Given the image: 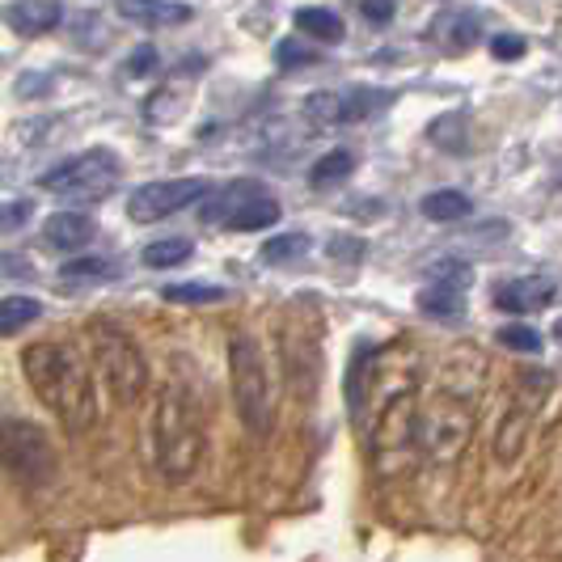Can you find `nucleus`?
I'll return each mask as SVG.
<instances>
[{
    "instance_id": "1",
    "label": "nucleus",
    "mask_w": 562,
    "mask_h": 562,
    "mask_svg": "<svg viewBox=\"0 0 562 562\" xmlns=\"http://www.w3.org/2000/svg\"><path fill=\"white\" fill-rule=\"evenodd\" d=\"M22 372L38 402L68 431H89L98 423V394L85 360L68 342H30L22 351Z\"/></svg>"
},
{
    "instance_id": "2",
    "label": "nucleus",
    "mask_w": 562,
    "mask_h": 562,
    "mask_svg": "<svg viewBox=\"0 0 562 562\" xmlns=\"http://www.w3.org/2000/svg\"><path fill=\"white\" fill-rule=\"evenodd\" d=\"M203 411L191 390L166 385L157 394V406L148 415V457H153V474L169 486L191 482L203 461Z\"/></svg>"
},
{
    "instance_id": "3",
    "label": "nucleus",
    "mask_w": 562,
    "mask_h": 562,
    "mask_svg": "<svg viewBox=\"0 0 562 562\" xmlns=\"http://www.w3.org/2000/svg\"><path fill=\"white\" fill-rule=\"evenodd\" d=\"M228 372H233V402L237 415L246 423L250 436H267L276 419V402H271V364L262 342L246 330L228 338Z\"/></svg>"
},
{
    "instance_id": "4",
    "label": "nucleus",
    "mask_w": 562,
    "mask_h": 562,
    "mask_svg": "<svg viewBox=\"0 0 562 562\" xmlns=\"http://www.w3.org/2000/svg\"><path fill=\"white\" fill-rule=\"evenodd\" d=\"M89 342H93V364L102 372L114 402H123V406L140 402V394L148 390V360H144L140 342L111 322H93Z\"/></svg>"
},
{
    "instance_id": "5",
    "label": "nucleus",
    "mask_w": 562,
    "mask_h": 562,
    "mask_svg": "<svg viewBox=\"0 0 562 562\" xmlns=\"http://www.w3.org/2000/svg\"><path fill=\"white\" fill-rule=\"evenodd\" d=\"M415 419H419V402H415V376L390 390L376 402V423H372V461L381 474L406 470L411 449H415Z\"/></svg>"
},
{
    "instance_id": "6",
    "label": "nucleus",
    "mask_w": 562,
    "mask_h": 562,
    "mask_svg": "<svg viewBox=\"0 0 562 562\" xmlns=\"http://www.w3.org/2000/svg\"><path fill=\"white\" fill-rule=\"evenodd\" d=\"M0 461L26 491H43L59 474V457L47 431L26 419H0Z\"/></svg>"
},
{
    "instance_id": "7",
    "label": "nucleus",
    "mask_w": 562,
    "mask_h": 562,
    "mask_svg": "<svg viewBox=\"0 0 562 562\" xmlns=\"http://www.w3.org/2000/svg\"><path fill=\"white\" fill-rule=\"evenodd\" d=\"M119 157L111 148H89V153H77L68 161H59L56 169H47L38 178L43 191L64 199H81V203H93V199H106L119 187Z\"/></svg>"
},
{
    "instance_id": "8",
    "label": "nucleus",
    "mask_w": 562,
    "mask_h": 562,
    "mask_svg": "<svg viewBox=\"0 0 562 562\" xmlns=\"http://www.w3.org/2000/svg\"><path fill=\"white\" fill-rule=\"evenodd\" d=\"M546 394H550V372H541V368L520 372L504 419L495 427V461L499 465H516L520 461V452H525L529 436H533V419L537 411H541V402H546Z\"/></svg>"
},
{
    "instance_id": "9",
    "label": "nucleus",
    "mask_w": 562,
    "mask_h": 562,
    "mask_svg": "<svg viewBox=\"0 0 562 562\" xmlns=\"http://www.w3.org/2000/svg\"><path fill=\"white\" fill-rule=\"evenodd\" d=\"M203 216L225 225L228 233H258V228H271L280 225V203L267 187L258 182H233L221 191V199H207L203 195Z\"/></svg>"
},
{
    "instance_id": "10",
    "label": "nucleus",
    "mask_w": 562,
    "mask_h": 562,
    "mask_svg": "<svg viewBox=\"0 0 562 562\" xmlns=\"http://www.w3.org/2000/svg\"><path fill=\"white\" fill-rule=\"evenodd\" d=\"M203 195H212V182L207 178H161V182H144L127 199V216L136 225H157L169 221L187 207L203 203Z\"/></svg>"
},
{
    "instance_id": "11",
    "label": "nucleus",
    "mask_w": 562,
    "mask_h": 562,
    "mask_svg": "<svg viewBox=\"0 0 562 562\" xmlns=\"http://www.w3.org/2000/svg\"><path fill=\"white\" fill-rule=\"evenodd\" d=\"M394 102L390 89H372V85H360V89H317L305 102V119L313 127H342V123H364L372 114H381Z\"/></svg>"
},
{
    "instance_id": "12",
    "label": "nucleus",
    "mask_w": 562,
    "mask_h": 562,
    "mask_svg": "<svg viewBox=\"0 0 562 562\" xmlns=\"http://www.w3.org/2000/svg\"><path fill=\"white\" fill-rule=\"evenodd\" d=\"M283 356H288V381L301 397H313L322 381V338H317V317L305 330L296 322V330H283Z\"/></svg>"
},
{
    "instance_id": "13",
    "label": "nucleus",
    "mask_w": 562,
    "mask_h": 562,
    "mask_svg": "<svg viewBox=\"0 0 562 562\" xmlns=\"http://www.w3.org/2000/svg\"><path fill=\"white\" fill-rule=\"evenodd\" d=\"M554 301V280L550 276H520L495 288V310L504 313H533Z\"/></svg>"
},
{
    "instance_id": "14",
    "label": "nucleus",
    "mask_w": 562,
    "mask_h": 562,
    "mask_svg": "<svg viewBox=\"0 0 562 562\" xmlns=\"http://www.w3.org/2000/svg\"><path fill=\"white\" fill-rule=\"evenodd\" d=\"M119 13L136 26H187L195 18L191 4H178V0H119Z\"/></svg>"
},
{
    "instance_id": "15",
    "label": "nucleus",
    "mask_w": 562,
    "mask_h": 562,
    "mask_svg": "<svg viewBox=\"0 0 562 562\" xmlns=\"http://www.w3.org/2000/svg\"><path fill=\"white\" fill-rule=\"evenodd\" d=\"M59 18H64V4L59 0H13L4 9V22L18 30V34H26V38L56 30Z\"/></svg>"
},
{
    "instance_id": "16",
    "label": "nucleus",
    "mask_w": 562,
    "mask_h": 562,
    "mask_svg": "<svg viewBox=\"0 0 562 562\" xmlns=\"http://www.w3.org/2000/svg\"><path fill=\"white\" fill-rule=\"evenodd\" d=\"M431 38H436L445 52H470V47H479V38H482L479 13H465V9L440 13V18L431 22Z\"/></svg>"
},
{
    "instance_id": "17",
    "label": "nucleus",
    "mask_w": 562,
    "mask_h": 562,
    "mask_svg": "<svg viewBox=\"0 0 562 562\" xmlns=\"http://www.w3.org/2000/svg\"><path fill=\"white\" fill-rule=\"evenodd\" d=\"M93 233H98L93 216H85V212H56L43 225V241L52 250H85L93 241Z\"/></svg>"
},
{
    "instance_id": "18",
    "label": "nucleus",
    "mask_w": 562,
    "mask_h": 562,
    "mask_svg": "<svg viewBox=\"0 0 562 562\" xmlns=\"http://www.w3.org/2000/svg\"><path fill=\"white\" fill-rule=\"evenodd\" d=\"M419 310L431 313V317H461V313H465V288L431 280L419 292Z\"/></svg>"
},
{
    "instance_id": "19",
    "label": "nucleus",
    "mask_w": 562,
    "mask_h": 562,
    "mask_svg": "<svg viewBox=\"0 0 562 562\" xmlns=\"http://www.w3.org/2000/svg\"><path fill=\"white\" fill-rule=\"evenodd\" d=\"M296 30L317 38V43H330V47L342 43V34H347L342 18L330 13V9H296Z\"/></svg>"
},
{
    "instance_id": "20",
    "label": "nucleus",
    "mask_w": 562,
    "mask_h": 562,
    "mask_svg": "<svg viewBox=\"0 0 562 562\" xmlns=\"http://www.w3.org/2000/svg\"><path fill=\"white\" fill-rule=\"evenodd\" d=\"M423 216L427 221H440V225H449V221H461V216H470V195L465 191H457V187H445V191H431V195L419 203Z\"/></svg>"
},
{
    "instance_id": "21",
    "label": "nucleus",
    "mask_w": 562,
    "mask_h": 562,
    "mask_svg": "<svg viewBox=\"0 0 562 562\" xmlns=\"http://www.w3.org/2000/svg\"><path fill=\"white\" fill-rule=\"evenodd\" d=\"M38 317H43V305L34 296H4L0 301V338L26 330L30 322H38Z\"/></svg>"
},
{
    "instance_id": "22",
    "label": "nucleus",
    "mask_w": 562,
    "mask_h": 562,
    "mask_svg": "<svg viewBox=\"0 0 562 562\" xmlns=\"http://www.w3.org/2000/svg\"><path fill=\"white\" fill-rule=\"evenodd\" d=\"M195 250V241H187V237H161V241H148L144 246V267H153V271H161V267H178V262H187Z\"/></svg>"
},
{
    "instance_id": "23",
    "label": "nucleus",
    "mask_w": 562,
    "mask_h": 562,
    "mask_svg": "<svg viewBox=\"0 0 562 562\" xmlns=\"http://www.w3.org/2000/svg\"><path fill=\"white\" fill-rule=\"evenodd\" d=\"M470 132V119L465 114H440L431 127H427V140L436 144V148H445V153H461L465 148V136Z\"/></svg>"
},
{
    "instance_id": "24",
    "label": "nucleus",
    "mask_w": 562,
    "mask_h": 562,
    "mask_svg": "<svg viewBox=\"0 0 562 562\" xmlns=\"http://www.w3.org/2000/svg\"><path fill=\"white\" fill-rule=\"evenodd\" d=\"M351 169H356V153H351V148H335V153H326V157L310 169V182L313 187H335L342 178H351Z\"/></svg>"
},
{
    "instance_id": "25",
    "label": "nucleus",
    "mask_w": 562,
    "mask_h": 562,
    "mask_svg": "<svg viewBox=\"0 0 562 562\" xmlns=\"http://www.w3.org/2000/svg\"><path fill=\"white\" fill-rule=\"evenodd\" d=\"M166 301H173V305H221V301H228V292L216 283H169Z\"/></svg>"
},
{
    "instance_id": "26",
    "label": "nucleus",
    "mask_w": 562,
    "mask_h": 562,
    "mask_svg": "<svg viewBox=\"0 0 562 562\" xmlns=\"http://www.w3.org/2000/svg\"><path fill=\"white\" fill-rule=\"evenodd\" d=\"M310 250V233H283V237H271V241H262V258L267 262H296L301 254Z\"/></svg>"
},
{
    "instance_id": "27",
    "label": "nucleus",
    "mask_w": 562,
    "mask_h": 562,
    "mask_svg": "<svg viewBox=\"0 0 562 562\" xmlns=\"http://www.w3.org/2000/svg\"><path fill=\"white\" fill-rule=\"evenodd\" d=\"M68 283H81V280H111L114 267L106 258H77V262H68L64 271H59Z\"/></svg>"
},
{
    "instance_id": "28",
    "label": "nucleus",
    "mask_w": 562,
    "mask_h": 562,
    "mask_svg": "<svg viewBox=\"0 0 562 562\" xmlns=\"http://www.w3.org/2000/svg\"><path fill=\"white\" fill-rule=\"evenodd\" d=\"M317 59L322 56H317L313 47H305L301 38H283L280 47H276V64H280V68H313Z\"/></svg>"
},
{
    "instance_id": "29",
    "label": "nucleus",
    "mask_w": 562,
    "mask_h": 562,
    "mask_svg": "<svg viewBox=\"0 0 562 562\" xmlns=\"http://www.w3.org/2000/svg\"><path fill=\"white\" fill-rule=\"evenodd\" d=\"M499 342L512 347V351H529V356L541 351V335H537L533 326H504V330H499Z\"/></svg>"
},
{
    "instance_id": "30",
    "label": "nucleus",
    "mask_w": 562,
    "mask_h": 562,
    "mask_svg": "<svg viewBox=\"0 0 562 562\" xmlns=\"http://www.w3.org/2000/svg\"><path fill=\"white\" fill-rule=\"evenodd\" d=\"M30 199H9V203H0V233H18V228L30 221Z\"/></svg>"
},
{
    "instance_id": "31",
    "label": "nucleus",
    "mask_w": 562,
    "mask_h": 562,
    "mask_svg": "<svg viewBox=\"0 0 562 562\" xmlns=\"http://www.w3.org/2000/svg\"><path fill=\"white\" fill-rule=\"evenodd\" d=\"M491 52H495V59H520L525 56V38L499 34V38H491Z\"/></svg>"
},
{
    "instance_id": "32",
    "label": "nucleus",
    "mask_w": 562,
    "mask_h": 562,
    "mask_svg": "<svg viewBox=\"0 0 562 562\" xmlns=\"http://www.w3.org/2000/svg\"><path fill=\"white\" fill-rule=\"evenodd\" d=\"M153 64H157V52H153V47H136L132 59H127V72H132V77H148Z\"/></svg>"
},
{
    "instance_id": "33",
    "label": "nucleus",
    "mask_w": 562,
    "mask_h": 562,
    "mask_svg": "<svg viewBox=\"0 0 562 562\" xmlns=\"http://www.w3.org/2000/svg\"><path fill=\"white\" fill-rule=\"evenodd\" d=\"M360 9H364V18H372V22H390L394 18V0H360Z\"/></svg>"
},
{
    "instance_id": "34",
    "label": "nucleus",
    "mask_w": 562,
    "mask_h": 562,
    "mask_svg": "<svg viewBox=\"0 0 562 562\" xmlns=\"http://www.w3.org/2000/svg\"><path fill=\"white\" fill-rule=\"evenodd\" d=\"M554 335H559V342H562V317H559V326H554Z\"/></svg>"
}]
</instances>
